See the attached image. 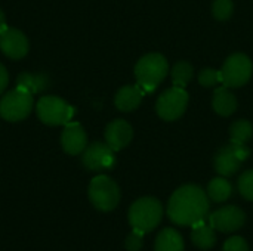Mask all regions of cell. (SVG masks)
<instances>
[{"label":"cell","instance_id":"cell-1","mask_svg":"<svg viewBox=\"0 0 253 251\" xmlns=\"http://www.w3.org/2000/svg\"><path fill=\"white\" fill-rule=\"evenodd\" d=\"M209 209L206 192L197 185H185L172 194L168 203V216L176 225L194 226L208 217Z\"/></svg>","mask_w":253,"mask_h":251},{"label":"cell","instance_id":"cell-2","mask_svg":"<svg viewBox=\"0 0 253 251\" xmlns=\"http://www.w3.org/2000/svg\"><path fill=\"white\" fill-rule=\"evenodd\" d=\"M169 64L162 53H148L135 65V77L138 86L144 92H153L168 75Z\"/></svg>","mask_w":253,"mask_h":251},{"label":"cell","instance_id":"cell-3","mask_svg":"<svg viewBox=\"0 0 253 251\" xmlns=\"http://www.w3.org/2000/svg\"><path fill=\"white\" fill-rule=\"evenodd\" d=\"M162 217H163V207L160 201L153 197L139 198L129 209L130 226L144 234L156 229L162 222Z\"/></svg>","mask_w":253,"mask_h":251},{"label":"cell","instance_id":"cell-4","mask_svg":"<svg viewBox=\"0 0 253 251\" xmlns=\"http://www.w3.org/2000/svg\"><path fill=\"white\" fill-rule=\"evenodd\" d=\"M89 200L95 209L111 212L120 201V189L111 178L101 175L93 178L89 185Z\"/></svg>","mask_w":253,"mask_h":251},{"label":"cell","instance_id":"cell-5","mask_svg":"<svg viewBox=\"0 0 253 251\" xmlns=\"http://www.w3.org/2000/svg\"><path fill=\"white\" fill-rule=\"evenodd\" d=\"M37 115L47 126L68 124L74 117V108L58 96H42L36 105Z\"/></svg>","mask_w":253,"mask_h":251},{"label":"cell","instance_id":"cell-6","mask_svg":"<svg viewBox=\"0 0 253 251\" xmlns=\"http://www.w3.org/2000/svg\"><path fill=\"white\" fill-rule=\"evenodd\" d=\"M33 109V95L21 87H15L0 101V115L6 121H21Z\"/></svg>","mask_w":253,"mask_h":251},{"label":"cell","instance_id":"cell-7","mask_svg":"<svg viewBox=\"0 0 253 251\" xmlns=\"http://www.w3.org/2000/svg\"><path fill=\"white\" fill-rule=\"evenodd\" d=\"M252 72L253 65L251 58L245 53H234L228 56L222 65V84L227 87H242L251 80Z\"/></svg>","mask_w":253,"mask_h":251},{"label":"cell","instance_id":"cell-8","mask_svg":"<svg viewBox=\"0 0 253 251\" xmlns=\"http://www.w3.org/2000/svg\"><path fill=\"white\" fill-rule=\"evenodd\" d=\"M188 105V93L184 90V87H170L165 90L157 102H156V111L159 117L165 121H175L185 112Z\"/></svg>","mask_w":253,"mask_h":251},{"label":"cell","instance_id":"cell-9","mask_svg":"<svg viewBox=\"0 0 253 251\" xmlns=\"http://www.w3.org/2000/svg\"><path fill=\"white\" fill-rule=\"evenodd\" d=\"M251 155V149L242 143H228L222 146L218 154L215 155V169L221 176H231L234 175L243 161H246Z\"/></svg>","mask_w":253,"mask_h":251},{"label":"cell","instance_id":"cell-10","mask_svg":"<svg viewBox=\"0 0 253 251\" xmlns=\"http://www.w3.org/2000/svg\"><path fill=\"white\" fill-rule=\"evenodd\" d=\"M82 163L86 169L93 172L110 170L116 164L114 151L102 142H93L92 145L86 146L82 155Z\"/></svg>","mask_w":253,"mask_h":251},{"label":"cell","instance_id":"cell-11","mask_svg":"<svg viewBox=\"0 0 253 251\" xmlns=\"http://www.w3.org/2000/svg\"><path fill=\"white\" fill-rule=\"evenodd\" d=\"M246 222V215L242 209L236 206H227L209 216V223L215 231L219 232H234L240 229Z\"/></svg>","mask_w":253,"mask_h":251},{"label":"cell","instance_id":"cell-12","mask_svg":"<svg viewBox=\"0 0 253 251\" xmlns=\"http://www.w3.org/2000/svg\"><path fill=\"white\" fill-rule=\"evenodd\" d=\"M0 49L7 58L21 59L28 52V40L22 31L7 27L0 33Z\"/></svg>","mask_w":253,"mask_h":251},{"label":"cell","instance_id":"cell-13","mask_svg":"<svg viewBox=\"0 0 253 251\" xmlns=\"http://www.w3.org/2000/svg\"><path fill=\"white\" fill-rule=\"evenodd\" d=\"M133 138L132 126L125 120H114L105 129V142L116 152L126 148Z\"/></svg>","mask_w":253,"mask_h":251},{"label":"cell","instance_id":"cell-14","mask_svg":"<svg viewBox=\"0 0 253 251\" xmlns=\"http://www.w3.org/2000/svg\"><path fill=\"white\" fill-rule=\"evenodd\" d=\"M61 145L64 151L70 155L82 154L87 146V136L79 123H68L61 136Z\"/></svg>","mask_w":253,"mask_h":251},{"label":"cell","instance_id":"cell-15","mask_svg":"<svg viewBox=\"0 0 253 251\" xmlns=\"http://www.w3.org/2000/svg\"><path fill=\"white\" fill-rule=\"evenodd\" d=\"M144 90L138 86V84H133V86H125L122 87L117 93H116V98H114V104L116 107L123 111V112H130L133 109H136L141 102H142V98H144Z\"/></svg>","mask_w":253,"mask_h":251},{"label":"cell","instance_id":"cell-16","mask_svg":"<svg viewBox=\"0 0 253 251\" xmlns=\"http://www.w3.org/2000/svg\"><path fill=\"white\" fill-rule=\"evenodd\" d=\"M212 105H213V109L216 114H219L222 117H230L237 109V99L228 90L227 86H222L215 90Z\"/></svg>","mask_w":253,"mask_h":251},{"label":"cell","instance_id":"cell-17","mask_svg":"<svg viewBox=\"0 0 253 251\" xmlns=\"http://www.w3.org/2000/svg\"><path fill=\"white\" fill-rule=\"evenodd\" d=\"M50 84V80L46 74H30V72H21L16 80V86L30 92L31 95L40 93L44 89H47Z\"/></svg>","mask_w":253,"mask_h":251},{"label":"cell","instance_id":"cell-18","mask_svg":"<svg viewBox=\"0 0 253 251\" xmlns=\"http://www.w3.org/2000/svg\"><path fill=\"white\" fill-rule=\"evenodd\" d=\"M191 240L200 250H211L216 243V234L215 229L203 220L193 226Z\"/></svg>","mask_w":253,"mask_h":251},{"label":"cell","instance_id":"cell-19","mask_svg":"<svg viewBox=\"0 0 253 251\" xmlns=\"http://www.w3.org/2000/svg\"><path fill=\"white\" fill-rule=\"evenodd\" d=\"M154 251H184L182 235L175 229H163L156 238Z\"/></svg>","mask_w":253,"mask_h":251},{"label":"cell","instance_id":"cell-20","mask_svg":"<svg viewBox=\"0 0 253 251\" xmlns=\"http://www.w3.org/2000/svg\"><path fill=\"white\" fill-rule=\"evenodd\" d=\"M233 192L231 183L225 178H215L208 185V197L215 203H224Z\"/></svg>","mask_w":253,"mask_h":251},{"label":"cell","instance_id":"cell-21","mask_svg":"<svg viewBox=\"0 0 253 251\" xmlns=\"http://www.w3.org/2000/svg\"><path fill=\"white\" fill-rule=\"evenodd\" d=\"M193 72L194 68L190 62L187 61H178L173 67H172V83L176 87H185L190 80L193 78Z\"/></svg>","mask_w":253,"mask_h":251},{"label":"cell","instance_id":"cell-22","mask_svg":"<svg viewBox=\"0 0 253 251\" xmlns=\"http://www.w3.org/2000/svg\"><path fill=\"white\" fill-rule=\"evenodd\" d=\"M253 136V126L248 120H237L230 127V138L234 143L246 145L248 141H251Z\"/></svg>","mask_w":253,"mask_h":251},{"label":"cell","instance_id":"cell-23","mask_svg":"<svg viewBox=\"0 0 253 251\" xmlns=\"http://www.w3.org/2000/svg\"><path fill=\"white\" fill-rule=\"evenodd\" d=\"M234 12L233 0H215L212 4V13L218 21H227Z\"/></svg>","mask_w":253,"mask_h":251},{"label":"cell","instance_id":"cell-24","mask_svg":"<svg viewBox=\"0 0 253 251\" xmlns=\"http://www.w3.org/2000/svg\"><path fill=\"white\" fill-rule=\"evenodd\" d=\"M199 83L203 87H212L218 83H222L221 71H216L213 68H205L199 74Z\"/></svg>","mask_w":253,"mask_h":251},{"label":"cell","instance_id":"cell-25","mask_svg":"<svg viewBox=\"0 0 253 251\" xmlns=\"http://www.w3.org/2000/svg\"><path fill=\"white\" fill-rule=\"evenodd\" d=\"M239 191L242 197L253 201V170L245 172L239 179Z\"/></svg>","mask_w":253,"mask_h":251},{"label":"cell","instance_id":"cell-26","mask_svg":"<svg viewBox=\"0 0 253 251\" xmlns=\"http://www.w3.org/2000/svg\"><path fill=\"white\" fill-rule=\"evenodd\" d=\"M144 244V232L133 229V232L126 238L125 247L127 251H139Z\"/></svg>","mask_w":253,"mask_h":251},{"label":"cell","instance_id":"cell-27","mask_svg":"<svg viewBox=\"0 0 253 251\" xmlns=\"http://www.w3.org/2000/svg\"><path fill=\"white\" fill-rule=\"evenodd\" d=\"M222 251H249V246L242 237H231L225 241Z\"/></svg>","mask_w":253,"mask_h":251},{"label":"cell","instance_id":"cell-28","mask_svg":"<svg viewBox=\"0 0 253 251\" xmlns=\"http://www.w3.org/2000/svg\"><path fill=\"white\" fill-rule=\"evenodd\" d=\"M7 83H9V75H7V71H6V68L0 64V93L6 89V86H7Z\"/></svg>","mask_w":253,"mask_h":251},{"label":"cell","instance_id":"cell-29","mask_svg":"<svg viewBox=\"0 0 253 251\" xmlns=\"http://www.w3.org/2000/svg\"><path fill=\"white\" fill-rule=\"evenodd\" d=\"M6 28H7V25H6V16H4L3 10L0 9V33L4 31Z\"/></svg>","mask_w":253,"mask_h":251}]
</instances>
